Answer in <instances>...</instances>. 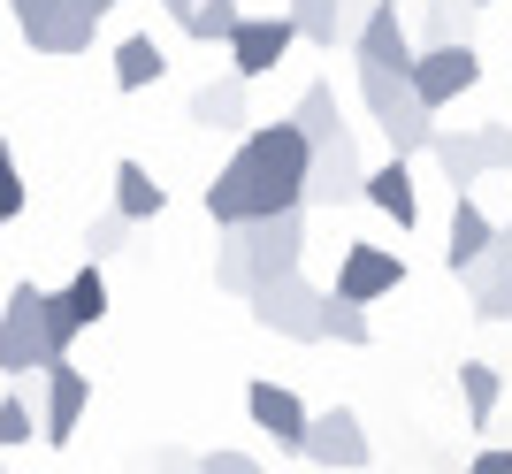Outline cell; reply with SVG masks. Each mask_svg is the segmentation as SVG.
<instances>
[{
  "mask_svg": "<svg viewBox=\"0 0 512 474\" xmlns=\"http://www.w3.org/2000/svg\"><path fill=\"white\" fill-rule=\"evenodd\" d=\"M306 169H314V138H306L291 115H283V123L245 130V138H237V153L214 169V184H207L214 230H237V222H260V215H291V207H306Z\"/></svg>",
  "mask_w": 512,
  "mask_h": 474,
  "instance_id": "cell-1",
  "label": "cell"
},
{
  "mask_svg": "<svg viewBox=\"0 0 512 474\" xmlns=\"http://www.w3.org/2000/svg\"><path fill=\"white\" fill-rule=\"evenodd\" d=\"M54 360H69L54 345V291L16 283L8 306H0V375H46Z\"/></svg>",
  "mask_w": 512,
  "mask_h": 474,
  "instance_id": "cell-2",
  "label": "cell"
},
{
  "mask_svg": "<svg viewBox=\"0 0 512 474\" xmlns=\"http://www.w3.org/2000/svg\"><path fill=\"white\" fill-rule=\"evenodd\" d=\"M237 253H245V276L276 283V276H299V253H306V207H291V215H260V222H237ZM245 291V299H253Z\"/></svg>",
  "mask_w": 512,
  "mask_h": 474,
  "instance_id": "cell-3",
  "label": "cell"
},
{
  "mask_svg": "<svg viewBox=\"0 0 512 474\" xmlns=\"http://www.w3.org/2000/svg\"><path fill=\"white\" fill-rule=\"evenodd\" d=\"M321 306H329V291H314L306 276H276L253 291V322L291 345H321Z\"/></svg>",
  "mask_w": 512,
  "mask_h": 474,
  "instance_id": "cell-4",
  "label": "cell"
},
{
  "mask_svg": "<svg viewBox=\"0 0 512 474\" xmlns=\"http://www.w3.org/2000/svg\"><path fill=\"white\" fill-rule=\"evenodd\" d=\"M16 8V31L39 54H85L92 31H100V8L92 0H8Z\"/></svg>",
  "mask_w": 512,
  "mask_h": 474,
  "instance_id": "cell-5",
  "label": "cell"
},
{
  "mask_svg": "<svg viewBox=\"0 0 512 474\" xmlns=\"http://www.w3.org/2000/svg\"><path fill=\"white\" fill-rule=\"evenodd\" d=\"M482 85V54H474L467 39L459 46H421V62H413V92H421V108L428 115H444L459 92Z\"/></svg>",
  "mask_w": 512,
  "mask_h": 474,
  "instance_id": "cell-6",
  "label": "cell"
},
{
  "mask_svg": "<svg viewBox=\"0 0 512 474\" xmlns=\"http://www.w3.org/2000/svg\"><path fill=\"white\" fill-rule=\"evenodd\" d=\"M352 199H367V161L360 146H352V130L344 138H329V146H314V169H306V207H352Z\"/></svg>",
  "mask_w": 512,
  "mask_h": 474,
  "instance_id": "cell-7",
  "label": "cell"
},
{
  "mask_svg": "<svg viewBox=\"0 0 512 474\" xmlns=\"http://www.w3.org/2000/svg\"><path fill=\"white\" fill-rule=\"evenodd\" d=\"M299 459H314V467H329V474H360L367 459H375V444H367V429H360V413H352V406H321Z\"/></svg>",
  "mask_w": 512,
  "mask_h": 474,
  "instance_id": "cell-8",
  "label": "cell"
},
{
  "mask_svg": "<svg viewBox=\"0 0 512 474\" xmlns=\"http://www.w3.org/2000/svg\"><path fill=\"white\" fill-rule=\"evenodd\" d=\"M291 46H299L291 8H276V16H245V23H237V39H230V69L253 85V77H268V69H276Z\"/></svg>",
  "mask_w": 512,
  "mask_h": 474,
  "instance_id": "cell-9",
  "label": "cell"
},
{
  "mask_svg": "<svg viewBox=\"0 0 512 474\" xmlns=\"http://www.w3.org/2000/svg\"><path fill=\"white\" fill-rule=\"evenodd\" d=\"M398 283H406V260L390 253V245H344V260H337V299L375 306V299H390Z\"/></svg>",
  "mask_w": 512,
  "mask_h": 474,
  "instance_id": "cell-10",
  "label": "cell"
},
{
  "mask_svg": "<svg viewBox=\"0 0 512 474\" xmlns=\"http://www.w3.org/2000/svg\"><path fill=\"white\" fill-rule=\"evenodd\" d=\"M85 406H92L85 367L54 360V367H46V390H39V436H46V444H69V436H77V421H85Z\"/></svg>",
  "mask_w": 512,
  "mask_h": 474,
  "instance_id": "cell-11",
  "label": "cell"
},
{
  "mask_svg": "<svg viewBox=\"0 0 512 474\" xmlns=\"http://www.w3.org/2000/svg\"><path fill=\"white\" fill-rule=\"evenodd\" d=\"M352 54H360V62H375V69H413V62H421V39L406 31L398 0H375V8H367L360 39H352Z\"/></svg>",
  "mask_w": 512,
  "mask_h": 474,
  "instance_id": "cell-12",
  "label": "cell"
},
{
  "mask_svg": "<svg viewBox=\"0 0 512 474\" xmlns=\"http://www.w3.org/2000/svg\"><path fill=\"white\" fill-rule=\"evenodd\" d=\"M245 413H253V429L276 436V452H306V429H314V413H306L299 390H283V383H253V390H245Z\"/></svg>",
  "mask_w": 512,
  "mask_h": 474,
  "instance_id": "cell-13",
  "label": "cell"
},
{
  "mask_svg": "<svg viewBox=\"0 0 512 474\" xmlns=\"http://www.w3.org/2000/svg\"><path fill=\"white\" fill-rule=\"evenodd\" d=\"M100 314H107V276H100V260H85V268L54 291V345L69 352V337H77V329H92Z\"/></svg>",
  "mask_w": 512,
  "mask_h": 474,
  "instance_id": "cell-14",
  "label": "cell"
},
{
  "mask_svg": "<svg viewBox=\"0 0 512 474\" xmlns=\"http://www.w3.org/2000/svg\"><path fill=\"white\" fill-rule=\"evenodd\" d=\"M459 283H467V299H474V314H482V322H512V230L497 237V245L474 260Z\"/></svg>",
  "mask_w": 512,
  "mask_h": 474,
  "instance_id": "cell-15",
  "label": "cell"
},
{
  "mask_svg": "<svg viewBox=\"0 0 512 474\" xmlns=\"http://www.w3.org/2000/svg\"><path fill=\"white\" fill-rule=\"evenodd\" d=\"M497 237H505V230L490 222V207H482V199H474V192H451V245H444V268H451V276H467L474 260L497 245Z\"/></svg>",
  "mask_w": 512,
  "mask_h": 474,
  "instance_id": "cell-16",
  "label": "cell"
},
{
  "mask_svg": "<svg viewBox=\"0 0 512 474\" xmlns=\"http://www.w3.org/2000/svg\"><path fill=\"white\" fill-rule=\"evenodd\" d=\"M283 8H291L306 46H337V39H360V23H367L375 0H283Z\"/></svg>",
  "mask_w": 512,
  "mask_h": 474,
  "instance_id": "cell-17",
  "label": "cell"
},
{
  "mask_svg": "<svg viewBox=\"0 0 512 474\" xmlns=\"http://www.w3.org/2000/svg\"><path fill=\"white\" fill-rule=\"evenodd\" d=\"M161 16L199 46H230L237 23H245V8H237V0H161Z\"/></svg>",
  "mask_w": 512,
  "mask_h": 474,
  "instance_id": "cell-18",
  "label": "cell"
},
{
  "mask_svg": "<svg viewBox=\"0 0 512 474\" xmlns=\"http://www.w3.org/2000/svg\"><path fill=\"white\" fill-rule=\"evenodd\" d=\"M192 123L199 130H222V138H230V130H245L253 123V100H245V77H207V85L192 92Z\"/></svg>",
  "mask_w": 512,
  "mask_h": 474,
  "instance_id": "cell-19",
  "label": "cell"
},
{
  "mask_svg": "<svg viewBox=\"0 0 512 474\" xmlns=\"http://www.w3.org/2000/svg\"><path fill=\"white\" fill-rule=\"evenodd\" d=\"M428 161L444 169L451 192H474V184L490 176V161H482V130H451V123H436V146H428Z\"/></svg>",
  "mask_w": 512,
  "mask_h": 474,
  "instance_id": "cell-20",
  "label": "cell"
},
{
  "mask_svg": "<svg viewBox=\"0 0 512 474\" xmlns=\"http://www.w3.org/2000/svg\"><path fill=\"white\" fill-rule=\"evenodd\" d=\"M367 207H383L398 230H413L421 222V192H413V169H406V153H390L383 169H367Z\"/></svg>",
  "mask_w": 512,
  "mask_h": 474,
  "instance_id": "cell-21",
  "label": "cell"
},
{
  "mask_svg": "<svg viewBox=\"0 0 512 474\" xmlns=\"http://www.w3.org/2000/svg\"><path fill=\"white\" fill-rule=\"evenodd\" d=\"M421 92H413V69H375V62H360V108L375 115V123H390L398 108H413Z\"/></svg>",
  "mask_w": 512,
  "mask_h": 474,
  "instance_id": "cell-22",
  "label": "cell"
},
{
  "mask_svg": "<svg viewBox=\"0 0 512 474\" xmlns=\"http://www.w3.org/2000/svg\"><path fill=\"white\" fill-rule=\"evenodd\" d=\"M161 207H169V192L153 184V169H146V161H115V215L153 222Z\"/></svg>",
  "mask_w": 512,
  "mask_h": 474,
  "instance_id": "cell-23",
  "label": "cell"
},
{
  "mask_svg": "<svg viewBox=\"0 0 512 474\" xmlns=\"http://www.w3.org/2000/svg\"><path fill=\"white\" fill-rule=\"evenodd\" d=\"M161 69H169V54H161V39H153V31H138V39L115 46V85H123V92H146Z\"/></svg>",
  "mask_w": 512,
  "mask_h": 474,
  "instance_id": "cell-24",
  "label": "cell"
},
{
  "mask_svg": "<svg viewBox=\"0 0 512 474\" xmlns=\"http://www.w3.org/2000/svg\"><path fill=\"white\" fill-rule=\"evenodd\" d=\"M459 398H467V421H474V429H490V421H497V398H505L497 367L490 360H459Z\"/></svg>",
  "mask_w": 512,
  "mask_h": 474,
  "instance_id": "cell-25",
  "label": "cell"
},
{
  "mask_svg": "<svg viewBox=\"0 0 512 474\" xmlns=\"http://www.w3.org/2000/svg\"><path fill=\"white\" fill-rule=\"evenodd\" d=\"M291 123L314 138V146H329V138H344V115H337V85H306L299 108H291Z\"/></svg>",
  "mask_w": 512,
  "mask_h": 474,
  "instance_id": "cell-26",
  "label": "cell"
},
{
  "mask_svg": "<svg viewBox=\"0 0 512 474\" xmlns=\"http://www.w3.org/2000/svg\"><path fill=\"white\" fill-rule=\"evenodd\" d=\"M321 337H337V345H375V322H367L360 299H337V291H329V306H321Z\"/></svg>",
  "mask_w": 512,
  "mask_h": 474,
  "instance_id": "cell-27",
  "label": "cell"
},
{
  "mask_svg": "<svg viewBox=\"0 0 512 474\" xmlns=\"http://www.w3.org/2000/svg\"><path fill=\"white\" fill-rule=\"evenodd\" d=\"M467 16H474V0H459V8H451V0H428L421 8V46H459L467 39Z\"/></svg>",
  "mask_w": 512,
  "mask_h": 474,
  "instance_id": "cell-28",
  "label": "cell"
},
{
  "mask_svg": "<svg viewBox=\"0 0 512 474\" xmlns=\"http://www.w3.org/2000/svg\"><path fill=\"white\" fill-rule=\"evenodd\" d=\"M214 283H222V291H237V299L253 291V276H245V253H237V237H230V230L214 237Z\"/></svg>",
  "mask_w": 512,
  "mask_h": 474,
  "instance_id": "cell-29",
  "label": "cell"
},
{
  "mask_svg": "<svg viewBox=\"0 0 512 474\" xmlns=\"http://www.w3.org/2000/svg\"><path fill=\"white\" fill-rule=\"evenodd\" d=\"M23 207H31V184H23V169H16V153L0 146V222H16Z\"/></svg>",
  "mask_w": 512,
  "mask_h": 474,
  "instance_id": "cell-30",
  "label": "cell"
},
{
  "mask_svg": "<svg viewBox=\"0 0 512 474\" xmlns=\"http://www.w3.org/2000/svg\"><path fill=\"white\" fill-rule=\"evenodd\" d=\"M31 398H0V452H16V444H31Z\"/></svg>",
  "mask_w": 512,
  "mask_h": 474,
  "instance_id": "cell-31",
  "label": "cell"
},
{
  "mask_svg": "<svg viewBox=\"0 0 512 474\" xmlns=\"http://www.w3.org/2000/svg\"><path fill=\"white\" fill-rule=\"evenodd\" d=\"M123 237H130V215H115V207H107V215L85 230V245H92V260H115V253H123Z\"/></svg>",
  "mask_w": 512,
  "mask_h": 474,
  "instance_id": "cell-32",
  "label": "cell"
},
{
  "mask_svg": "<svg viewBox=\"0 0 512 474\" xmlns=\"http://www.w3.org/2000/svg\"><path fill=\"white\" fill-rule=\"evenodd\" d=\"M482 130V161L490 169H512V123H474Z\"/></svg>",
  "mask_w": 512,
  "mask_h": 474,
  "instance_id": "cell-33",
  "label": "cell"
},
{
  "mask_svg": "<svg viewBox=\"0 0 512 474\" xmlns=\"http://www.w3.org/2000/svg\"><path fill=\"white\" fill-rule=\"evenodd\" d=\"M199 474H260V459L253 452H207V459H199Z\"/></svg>",
  "mask_w": 512,
  "mask_h": 474,
  "instance_id": "cell-34",
  "label": "cell"
},
{
  "mask_svg": "<svg viewBox=\"0 0 512 474\" xmlns=\"http://www.w3.org/2000/svg\"><path fill=\"white\" fill-rule=\"evenodd\" d=\"M467 474H512V444H490V452H474Z\"/></svg>",
  "mask_w": 512,
  "mask_h": 474,
  "instance_id": "cell-35",
  "label": "cell"
},
{
  "mask_svg": "<svg viewBox=\"0 0 512 474\" xmlns=\"http://www.w3.org/2000/svg\"><path fill=\"white\" fill-rule=\"evenodd\" d=\"M153 474H199L192 452H153Z\"/></svg>",
  "mask_w": 512,
  "mask_h": 474,
  "instance_id": "cell-36",
  "label": "cell"
},
{
  "mask_svg": "<svg viewBox=\"0 0 512 474\" xmlns=\"http://www.w3.org/2000/svg\"><path fill=\"white\" fill-rule=\"evenodd\" d=\"M92 8H100V16H107V8H115V0H92Z\"/></svg>",
  "mask_w": 512,
  "mask_h": 474,
  "instance_id": "cell-37",
  "label": "cell"
},
{
  "mask_svg": "<svg viewBox=\"0 0 512 474\" xmlns=\"http://www.w3.org/2000/svg\"><path fill=\"white\" fill-rule=\"evenodd\" d=\"M474 8H490V0H474Z\"/></svg>",
  "mask_w": 512,
  "mask_h": 474,
  "instance_id": "cell-38",
  "label": "cell"
},
{
  "mask_svg": "<svg viewBox=\"0 0 512 474\" xmlns=\"http://www.w3.org/2000/svg\"><path fill=\"white\" fill-rule=\"evenodd\" d=\"M0 474H8V467H0Z\"/></svg>",
  "mask_w": 512,
  "mask_h": 474,
  "instance_id": "cell-39",
  "label": "cell"
},
{
  "mask_svg": "<svg viewBox=\"0 0 512 474\" xmlns=\"http://www.w3.org/2000/svg\"><path fill=\"white\" fill-rule=\"evenodd\" d=\"M505 230H512V222H505Z\"/></svg>",
  "mask_w": 512,
  "mask_h": 474,
  "instance_id": "cell-40",
  "label": "cell"
}]
</instances>
